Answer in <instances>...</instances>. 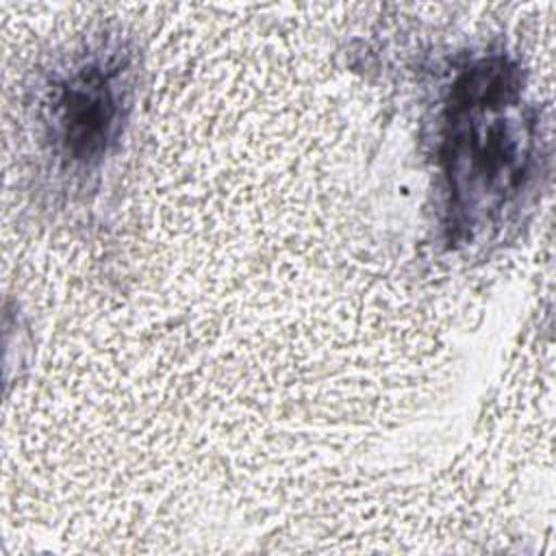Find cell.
Segmentation results:
<instances>
[{"instance_id": "6da1fadb", "label": "cell", "mask_w": 556, "mask_h": 556, "mask_svg": "<svg viewBox=\"0 0 556 556\" xmlns=\"http://www.w3.org/2000/svg\"><path fill=\"white\" fill-rule=\"evenodd\" d=\"M539 111L504 52L473 59L450 85L439 163L452 243L489 239L523 206L543 172Z\"/></svg>"}, {"instance_id": "7a4b0ae2", "label": "cell", "mask_w": 556, "mask_h": 556, "mask_svg": "<svg viewBox=\"0 0 556 556\" xmlns=\"http://www.w3.org/2000/svg\"><path fill=\"white\" fill-rule=\"evenodd\" d=\"M135 52L96 37L59 56L35 93V135L56 176L83 180L117 150L132 111Z\"/></svg>"}]
</instances>
